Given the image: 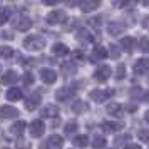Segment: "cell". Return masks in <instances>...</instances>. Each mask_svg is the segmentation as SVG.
<instances>
[{"label": "cell", "instance_id": "1", "mask_svg": "<svg viewBox=\"0 0 149 149\" xmlns=\"http://www.w3.org/2000/svg\"><path fill=\"white\" fill-rule=\"evenodd\" d=\"M45 44H47V40L42 37V35H29V37H25L24 39V47L27 49V50H30V52H39V50H42V49L45 47Z\"/></svg>", "mask_w": 149, "mask_h": 149}, {"label": "cell", "instance_id": "2", "mask_svg": "<svg viewBox=\"0 0 149 149\" xmlns=\"http://www.w3.org/2000/svg\"><path fill=\"white\" fill-rule=\"evenodd\" d=\"M114 92H116L114 89H94V91L89 92V97L94 102H104L107 101L109 97H112Z\"/></svg>", "mask_w": 149, "mask_h": 149}, {"label": "cell", "instance_id": "3", "mask_svg": "<svg viewBox=\"0 0 149 149\" xmlns=\"http://www.w3.org/2000/svg\"><path fill=\"white\" fill-rule=\"evenodd\" d=\"M62 146H64V139H62L61 136L54 134L42 142L40 149H62Z\"/></svg>", "mask_w": 149, "mask_h": 149}, {"label": "cell", "instance_id": "4", "mask_svg": "<svg viewBox=\"0 0 149 149\" xmlns=\"http://www.w3.org/2000/svg\"><path fill=\"white\" fill-rule=\"evenodd\" d=\"M32 25H34V22H32V19L27 17V15H19L17 20L14 22V27L17 29L19 32H27Z\"/></svg>", "mask_w": 149, "mask_h": 149}, {"label": "cell", "instance_id": "5", "mask_svg": "<svg viewBox=\"0 0 149 149\" xmlns=\"http://www.w3.org/2000/svg\"><path fill=\"white\" fill-rule=\"evenodd\" d=\"M44 132H45V126H44L42 121L35 119V121L30 122V126H29V134L32 136V137H40Z\"/></svg>", "mask_w": 149, "mask_h": 149}, {"label": "cell", "instance_id": "6", "mask_svg": "<svg viewBox=\"0 0 149 149\" xmlns=\"http://www.w3.org/2000/svg\"><path fill=\"white\" fill-rule=\"evenodd\" d=\"M67 19V15L64 10H52L50 14L47 15V22L52 24V25H57V24H64Z\"/></svg>", "mask_w": 149, "mask_h": 149}, {"label": "cell", "instance_id": "7", "mask_svg": "<svg viewBox=\"0 0 149 149\" xmlns=\"http://www.w3.org/2000/svg\"><path fill=\"white\" fill-rule=\"evenodd\" d=\"M126 29H127V27H126V24H124V22H121V20H112V22H109V25H107L109 34L114 35V37L121 35Z\"/></svg>", "mask_w": 149, "mask_h": 149}, {"label": "cell", "instance_id": "8", "mask_svg": "<svg viewBox=\"0 0 149 149\" xmlns=\"http://www.w3.org/2000/svg\"><path fill=\"white\" fill-rule=\"evenodd\" d=\"M111 77V67L109 65H101L94 70V79L97 82H106Z\"/></svg>", "mask_w": 149, "mask_h": 149}, {"label": "cell", "instance_id": "9", "mask_svg": "<svg viewBox=\"0 0 149 149\" xmlns=\"http://www.w3.org/2000/svg\"><path fill=\"white\" fill-rule=\"evenodd\" d=\"M39 106H40V92H32L25 99V109L27 111H35Z\"/></svg>", "mask_w": 149, "mask_h": 149}, {"label": "cell", "instance_id": "10", "mask_svg": "<svg viewBox=\"0 0 149 149\" xmlns=\"http://www.w3.org/2000/svg\"><path fill=\"white\" fill-rule=\"evenodd\" d=\"M129 95L134 101H149V92L144 91L142 87H132L129 91Z\"/></svg>", "mask_w": 149, "mask_h": 149}, {"label": "cell", "instance_id": "11", "mask_svg": "<svg viewBox=\"0 0 149 149\" xmlns=\"http://www.w3.org/2000/svg\"><path fill=\"white\" fill-rule=\"evenodd\" d=\"M40 79L45 82V84H54V82L57 81V72H55L54 69L45 67V69L40 70Z\"/></svg>", "mask_w": 149, "mask_h": 149}, {"label": "cell", "instance_id": "12", "mask_svg": "<svg viewBox=\"0 0 149 149\" xmlns=\"http://www.w3.org/2000/svg\"><path fill=\"white\" fill-rule=\"evenodd\" d=\"M40 116L45 117V119H50V117H57L59 116V107L54 106V104H47L40 109Z\"/></svg>", "mask_w": 149, "mask_h": 149}, {"label": "cell", "instance_id": "13", "mask_svg": "<svg viewBox=\"0 0 149 149\" xmlns=\"http://www.w3.org/2000/svg\"><path fill=\"white\" fill-rule=\"evenodd\" d=\"M19 116V111L12 106H3L0 107V119H14Z\"/></svg>", "mask_w": 149, "mask_h": 149}, {"label": "cell", "instance_id": "14", "mask_svg": "<svg viewBox=\"0 0 149 149\" xmlns=\"http://www.w3.org/2000/svg\"><path fill=\"white\" fill-rule=\"evenodd\" d=\"M134 72L136 74H146L149 70V59H137V61L134 62Z\"/></svg>", "mask_w": 149, "mask_h": 149}, {"label": "cell", "instance_id": "15", "mask_svg": "<svg viewBox=\"0 0 149 149\" xmlns=\"http://www.w3.org/2000/svg\"><path fill=\"white\" fill-rule=\"evenodd\" d=\"M109 116H112V117H121L122 112H124V107H122L119 102H112V104H109L107 107H106Z\"/></svg>", "mask_w": 149, "mask_h": 149}, {"label": "cell", "instance_id": "16", "mask_svg": "<svg viewBox=\"0 0 149 149\" xmlns=\"http://www.w3.org/2000/svg\"><path fill=\"white\" fill-rule=\"evenodd\" d=\"M72 95H74V89L72 87H61L55 92V99L57 101H67Z\"/></svg>", "mask_w": 149, "mask_h": 149}, {"label": "cell", "instance_id": "17", "mask_svg": "<svg viewBox=\"0 0 149 149\" xmlns=\"http://www.w3.org/2000/svg\"><path fill=\"white\" fill-rule=\"evenodd\" d=\"M17 79H19V75H17V72H15V70H7L5 74H2L0 82H2L3 86H8V84H14V82H17Z\"/></svg>", "mask_w": 149, "mask_h": 149}, {"label": "cell", "instance_id": "18", "mask_svg": "<svg viewBox=\"0 0 149 149\" xmlns=\"http://www.w3.org/2000/svg\"><path fill=\"white\" fill-rule=\"evenodd\" d=\"M52 52L57 57H64V55L69 54V47L65 44H62V42H55L54 45H52Z\"/></svg>", "mask_w": 149, "mask_h": 149}, {"label": "cell", "instance_id": "19", "mask_svg": "<svg viewBox=\"0 0 149 149\" xmlns=\"http://www.w3.org/2000/svg\"><path fill=\"white\" fill-rule=\"evenodd\" d=\"M94 62H99V61H104V59H107V50L104 47H94V50H92V57H91Z\"/></svg>", "mask_w": 149, "mask_h": 149}, {"label": "cell", "instance_id": "20", "mask_svg": "<svg viewBox=\"0 0 149 149\" xmlns=\"http://www.w3.org/2000/svg\"><path fill=\"white\" fill-rule=\"evenodd\" d=\"M15 54H19V52H15V49L8 47V45H0V59L8 61V59H14Z\"/></svg>", "mask_w": 149, "mask_h": 149}, {"label": "cell", "instance_id": "21", "mask_svg": "<svg viewBox=\"0 0 149 149\" xmlns=\"http://www.w3.org/2000/svg\"><path fill=\"white\" fill-rule=\"evenodd\" d=\"M99 5H101L99 0H84L81 3V10L82 12H92V10H95Z\"/></svg>", "mask_w": 149, "mask_h": 149}, {"label": "cell", "instance_id": "22", "mask_svg": "<svg viewBox=\"0 0 149 149\" xmlns=\"http://www.w3.org/2000/svg\"><path fill=\"white\" fill-rule=\"evenodd\" d=\"M8 101H20L22 97H24V92H22V89L19 87H12L7 91V94H5Z\"/></svg>", "mask_w": 149, "mask_h": 149}, {"label": "cell", "instance_id": "23", "mask_svg": "<svg viewBox=\"0 0 149 149\" xmlns=\"http://www.w3.org/2000/svg\"><path fill=\"white\" fill-rule=\"evenodd\" d=\"M87 109H89L87 102H84V101H75L74 104H72L70 111H72V112H75V114H82V112H86Z\"/></svg>", "mask_w": 149, "mask_h": 149}, {"label": "cell", "instance_id": "24", "mask_svg": "<svg viewBox=\"0 0 149 149\" xmlns=\"http://www.w3.org/2000/svg\"><path fill=\"white\" fill-rule=\"evenodd\" d=\"M24 129H25V122H24V121H17L15 124H12V126H10V132L19 137V136L24 134Z\"/></svg>", "mask_w": 149, "mask_h": 149}, {"label": "cell", "instance_id": "25", "mask_svg": "<svg viewBox=\"0 0 149 149\" xmlns=\"http://www.w3.org/2000/svg\"><path fill=\"white\" fill-rule=\"evenodd\" d=\"M89 144V137L86 134H79L74 137V146L75 148H86Z\"/></svg>", "mask_w": 149, "mask_h": 149}, {"label": "cell", "instance_id": "26", "mask_svg": "<svg viewBox=\"0 0 149 149\" xmlns=\"http://www.w3.org/2000/svg\"><path fill=\"white\" fill-rule=\"evenodd\" d=\"M106 137L101 134H95L94 136V141H92V146H94V149H104L106 148Z\"/></svg>", "mask_w": 149, "mask_h": 149}, {"label": "cell", "instance_id": "27", "mask_svg": "<svg viewBox=\"0 0 149 149\" xmlns=\"http://www.w3.org/2000/svg\"><path fill=\"white\" fill-rule=\"evenodd\" d=\"M102 131H106V132H109V134H112V132H116V131H119L121 129V124H114V122H102Z\"/></svg>", "mask_w": 149, "mask_h": 149}, {"label": "cell", "instance_id": "28", "mask_svg": "<svg viewBox=\"0 0 149 149\" xmlns=\"http://www.w3.org/2000/svg\"><path fill=\"white\" fill-rule=\"evenodd\" d=\"M77 39H79L81 42H92V40H94V39H92V35L87 32V29H84V27L77 32Z\"/></svg>", "mask_w": 149, "mask_h": 149}, {"label": "cell", "instance_id": "29", "mask_svg": "<svg viewBox=\"0 0 149 149\" xmlns=\"http://www.w3.org/2000/svg\"><path fill=\"white\" fill-rule=\"evenodd\" d=\"M121 45L124 47L126 52H131V50L134 49V39H132V37H124L121 40Z\"/></svg>", "mask_w": 149, "mask_h": 149}, {"label": "cell", "instance_id": "30", "mask_svg": "<svg viewBox=\"0 0 149 149\" xmlns=\"http://www.w3.org/2000/svg\"><path fill=\"white\" fill-rule=\"evenodd\" d=\"M64 132L67 136H70V134H75L77 132V122L75 121H69L65 126H64Z\"/></svg>", "mask_w": 149, "mask_h": 149}, {"label": "cell", "instance_id": "31", "mask_svg": "<svg viewBox=\"0 0 149 149\" xmlns=\"http://www.w3.org/2000/svg\"><path fill=\"white\" fill-rule=\"evenodd\" d=\"M62 70H64L65 75H69V74H75L77 72V67H75L74 62H65V64H62Z\"/></svg>", "mask_w": 149, "mask_h": 149}, {"label": "cell", "instance_id": "32", "mask_svg": "<svg viewBox=\"0 0 149 149\" xmlns=\"http://www.w3.org/2000/svg\"><path fill=\"white\" fill-rule=\"evenodd\" d=\"M107 57H112V59H119L121 57V49L114 45V44H111V47L107 50Z\"/></svg>", "mask_w": 149, "mask_h": 149}, {"label": "cell", "instance_id": "33", "mask_svg": "<svg viewBox=\"0 0 149 149\" xmlns=\"http://www.w3.org/2000/svg\"><path fill=\"white\" fill-rule=\"evenodd\" d=\"M137 47H139V50H141V52L149 54V39H148V37H142V39H139Z\"/></svg>", "mask_w": 149, "mask_h": 149}, {"label": "cell", "instance_id": "34", "mask_svg": "<svg viewBox=\"0 0 149 149\" xmlns=\"http://www.w3.org/2000/svg\"><path fill=\"white\" fill-rule=\"evenodd\" d=\"M129 139H131V134H122V136H119V137H116L114 144L116 146H122V144L129 142Z\"/></svg>", "mask_w": 149, "mask_h": 149}, {"label": "cell", "instance_id": "35", "mask_svg": "<svg viewBox=\"0 0 149 149\" xmlns=\"http://www.w3.org/2000/svg\"><path fill=\"white\" fill-rule=\"evenodd\" d=\"M10 19V10L5 8V10H0V25H3L5 22H8Z\"/></svg>", "mask_w": 149, "mask_h": 149}, {"label": "cell", "instance_id": "36", "mask_svg": "<svg viewBox=\"0 0 149 149\" xmlns=\"http://www.w3.org/2000/svg\"><path fill=\"white\" fill-rule=\"evenodd\" d=\"M22 79H24V84H25V86H32V84H34V81H35V79H34V74H32V72H25Z\"/></svg>", "mask_w": 149, "mask_h": 149}, {"label": "cell", "instance_id": "37", "mask_svg": "<svg viewBox=\"0 0 149 149\" xmlns=\"http://www.w3.org/2000/svg\"><path fill=\"white\" fill-rule=\"evenodd\" d=\"M137 136H139V139L144 142H149V129H141L139 132H137Z\"/></svg>", "mask_w": 149, "mask_h": 149}, {"label": "cell", "instance_id": "38", "mask_svg": "<svg viewBox=\"0 0 149 149\" xmlns=\"http://www.w3.org/2000/svg\"><path fill=\"white\" fill-rule=\"evenodd\" d=\"M116 77H117V79H122V77H126V67H124V65H117V72H116Z\"/></svg>", "mask_w": 149, "mask_h": 149}, {"label": "cell", "instance_id": "39", "mask_svg": "<svg viewBox=\"0 0 149 149\" xmlns=\"http://www.w3.org/2000/svg\"><path fill=\"white\" fill-rule=\"evenodd\" d=\"M124 149H142V148L137 146V144H127V146H124Z\"/></svg>", "mask_w": 149, "mask_h": 149}, {"label": "cell", "instance_id": "40", "mask_svg": "<svg viewBox=\"0 0 149 149\" xmlns=\"http://www.w3.org/2000/svg\"><path fill=\"white\" fill-rule=\"evenodd\" d=\"M144 121H146V122L149 124V109L146 111V114H144Z\"/></svg>", "mask_w": 149, "mask_h": 149}, {"label": "cell", "instance_id": "41", "mask_svg": "<svg viewBox=\"0 0 149 149\" xmlns=\"http://www.w3.org/2000/svg\"><path fill=\"white\" fill-rule=\"evenodd\" d=\"M2 149H10V148H2Z\"/></svg>", "mask_w": 149, "mask_h": 149}, {"label": "cell", "instance_id": "42", "mask_svg": "<svg viewBox=\"0 0 149 149\" xmlns=\"http://www.w3.org/2000/svg\"><path fill=\"white\" fill-rule=\"evenodd\" d=\"M0 72H2V65H0Z\"/></svg>", "mask_w": 149, "mask_h": 149}]
</instances>
